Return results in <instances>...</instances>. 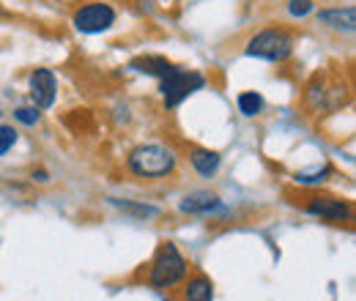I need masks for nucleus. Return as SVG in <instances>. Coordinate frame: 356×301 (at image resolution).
I'll use <instances>...</instances> for the list:
<instances>
[{
	"label": "nucleus",
	"mask_w": 356,
	"mask_h": 301,
	"mask_svg": "<svg viewBox=\"0 0 356 301\" xmlns=\"http://www.w3.org/2000/svg\"><path fill=\"white\" fill-rule=\"evenodd\" d=\"M129 168L137 175L156 178V175H168L176 168V156L165 145H140V148H134L132 156H129Z\"/></svg>",
	"instance_id": "nucleus-1"
},
{
	"label": "nucleus",
	"mask_w": 356,
	"mask_h": 301,
	"mask_svg": "<svg viewBox=\"0 0 356 301\" xmlns=\"http://www.w3.org/2000/svg\"><path fill=\"white\" fill-rule=\"evenodd\" d=\"M184 274H186V260L181 258V252H178L173 244H165L159 250L156 260H154L151 285L154 288H170V285H176Z\"/></svg>",
	"instance_id": "nucleus-2"
},
{
	"label": "nucleus",
	"mask_w": 356,
	"mask_h": 301,
	"mask_svg": "<svg viewBox=\"0 0 356 301\" xmlns=\"http://www.w3.org/2000/svg\"><path fill=\"white\" fill-rule=\"evenodd\" d=\"M291 52H293V39L282 31H264L247 47V55L264 60H285Z\"/></svg>",
	"instance_id": "nucleus-3"
},
{
	"label": "nucleus",
	"mask_w": 356,
	"mask_h": 301,
	"mask_svg": "<svg viewBox=\"0 0 356 301\" xmlns=\"http://www.w3.org/2000/svg\"><path fill=\"white\" fill-rule=\"evenodd\" d=\"M197 88H203V77L200 74H186L181 69H170L165 77H162V96H165V104L168 107H176L181 104L189 93H195Z\"/></svg>",
	"instance_id": "nucleus-4"
},
{
	"label": "nucleus",
	"mask_w": 356,
	"mask_h": 301,
	"mask_svg": "<svg viewBox=\"0 0 356 301\" xmlns=\"http://www.w3.org/2000/svg\"><path fill=\"white\" fill-rule=\"evenodd\" d=\"M113 22H115V11L107 3H88L74 14V28L80 33H102L113 28Z\"/></svg>",
	"instance_id": "nucleus-5"
},
{
	"label": "nucleus",
	"mask_w": 356,
	"mask_h": 301,
	"mask_svg": "<svg viewBox=\"0 0 356 301\" xmlns=\"http://www.w3.org/2000/svg\"><path fill=\"white\" fill-rule=\"evenodd\" d=\"M31 99L39 110L52 107L55 101V74L49 69H36L31 77Z\"/></svg>",
	"instance_id": "nucleus-6"
},
{
	"label": "nucleus",
	"mask_w": 356,
	"mask_h": 301,
	"mask_svg": "<svg viewBox=\"0 0 356 301\" xmlns=\"http://www.w3.org/2000/svg\"><path fill=\"white\" fill-rule=\"evenodd\" d=\"M318 19H321L323 25H329V28H334V31H346V33H354V28H356L354 6H348V8H326V11L318 14Z\"/></svg>",
	"instance_id": "nucleus-7"
},
{
	"label": "nucleus",
	"mask_w": 356,
	"mask_h": 301,
	"mask_svg": "<svg viewBox=\"0 0 356 301\" xmlns=\"http://www.w3.org/2000/svg\"><path fill=\"white\" fill-rule=\"evenodd\" d=\"M307 211L323 216V219H346L348 216V206L343 200H334V197H312Z\"/></svg>",
	"instance_id": "nucleus-8"
},
{
	"label": "nucleus",
	"mask_w": 356,
	"mask_h": 301,
	"mask_svg": "<svg viewBox=\"0 0 356 301\" xmlns=\"http://www.w3.org/2000/svg\"><path fill=\"white\" fill-rule=\"evenodd\" d=\"M214 209H220V200L211 192H192L181 200V211H186V214H206Z\"/></svg>",
	"instance_id": "nucleus-9"
},
{
	"label": "nucleus",
	"mask_w": 356,
	"mask_h": 301,
	"mask_svg": "<svg viewBox=\"0 0 356 301\" xmlns=\"http://www.w3.org/2000/svg\"><path fill=\"white\" fill-rule=\"evenodd\" d=\"M132 69L137 72H145V74H154V77H165L173 66L165 60V58H156V55H145V58H137L132 60Z\"/></svg>",
	"instance_id": "nucleus-10"
},
{
	"label": "nucleus",
	"mask_w": 356,
	"mask_h": 301,
	"mask_svg": "<svg viewBox=\"0 0 356 301\" xmlns=\"http://www.w3.org/2000/svg\"><path fill=\"white\" fill-rule=\"evenodd\" d=\"M192 165L200 175H214L217 168H220V156L214 151H192Z\"/></svg>",
	"instance_id": "nucleus-11"
},
{
	"label": "nucleus",
	"mask_w": 356,
	"mask_h": 301,
	"mask_svg": "<svg viewBox=\"0 0 356 301\" xmlns=\"http://www.w3.org/2000/svg\"><path fill=\"white\" fill-rule=\"evenodd\" d=\"M186 301H211V282L206 277H195L186 285Z\"/></svg>",
	"instance_id": "nucleus-12"
},
{
	"label": "nucleus",
	"mask_w": 356,
	"mask_h": 301,
	"mask_svg": "<svg viewBox=\"0 0 356 301\" xmlns=\"http://www.w3.org/2000/svg\"><path fill=\"white\" fill-rule=\"evenodd\" d=\"M238 110H241L247 118H252V115H258V113L264 110V99H261L258 93H241V96H238Z\"/></svg>",
	"instance_id": "nucleus-13"
},
{
	"label": "nucleus",
	"mask_w": 356,
	"mask_h": 301,
	"mask_svg": "<svg viewBox=\"0 0 356 301\" xmlns=\"http://www.w3.org/2000/svg\"><path fill=\"white\" fill-rule=\"evenodd\" d=\"M115 209H121V211H127V214H134V216H156V209H151V206H137V203H127V200H110Z\"/></svg>",
	"instance_id": "nucleus-14"
},
{
	"label": "nucleus",
	"mask_w": 356,
	"mask_h": 301,
	"mask_svg": "<svg viewBox=\"0 0 356 301\" xmlns=\"http://www.w3.org/2000/svg\"><path fill=\"white\" fill-rule=\"evenodd\" d=\"M14 115H17V121H19V124H25V127H33V124H39V118H42L39 107H19Z\"/></svg>",
	"instance_id": "nucleus-15"
},
{
	"label": "nucleus",
	"mask_w": 356,
	"mask_h": 301,
	"mask_svg": "<svg viewBox=\"0 0 356 301\" xmlns=\"http://www.w3.org/2000/svg\"><path fill=\"white\" fill-rule=\"evenodd\" d=\"M14 143H17V131H14V127H0V156L8 154Z\"/></svg>",
	"instance_id": "nucleus-16"
},
{
	"label": "nucleus",
	"mask_w": 356,
	"mask_h": 301,
	"mask_svg": "<svg viewBox=\"0 0 356 301\" xmlns=\"http://www.w3.org/2000/svg\"><path fill=\"white\" fill-rule=\"evenodd\" d=\"M326 165H321V168H315V170H307V172H299L296 175V181L299 184H318V181H323V175H326Z\"/></svg>",
	"instance_id": "nucleus-17"
},
{
	"label": "nucleus",
	"mask_w": 356,
	"mask_h": 301,
	"mask_svg": "<svg viewBox=\"0 0 356 301\" xmlns=\"http://www.w3.org/2000/svg\"><path fill=\"white\" fill-rule=\"evenodd\" d=\"M288 11H291L293 17H307L312 11V0H291Z\"/></svg>",
	"instance_id": "nucleus-18"
}]
</instances>
